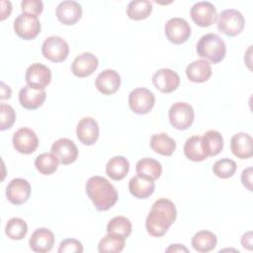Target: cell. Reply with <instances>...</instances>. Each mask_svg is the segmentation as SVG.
Masks as SVG:
<instances>
[{"label":"cell","mask_w":253,"mask_h":253,"mask_svg":"<svg viewBox=\"0 0 253 253\" xmlns=\"http://www.w3.org/2000/svg\"><path fill=\"white\" fill-rule=\"evenodd\" d=\"M77 138L84 145H93L99 138V125L93 118L86 117L79 121L76 126Z\"/></svg>","instance_id":"cell-18"},{"label":"cell","mask_w":253,"mask_h":253,"mask_svg":"<svg viewBox=\"0 0 253 253\" xmlns=\"http://www.w3.org/2000/svg\"><path fill=\"white\" fill-rule=\"evenodd\" d=\"M188 248L182 244H171L167 249L166 252H188Z\"/></svg>","instance_id":"cell-44"},{"label":"cell","mask_w":253,"mask_h":253,"mask_svg":"<svg viewBox=\"0 0 253 253\" xmlns=\"http://www.w3.org/2000/svg\"><path fill=\"white\" fill-rule=\"evenodd\" d=\"M30 247L33 251L38 253L49 252L54 245V235L53 233L45 228L41 227L36 229L29 240Z\"/></svg>","instance_id":"cell-20"},{"label":"cell","mask_w":253,"mask_h":253,"mask_svg":"<svg viewBox=\"0 0 253 253\" xmlns=\"http://www.w3.org/2000/svg\"><path fill=\"white\" fill-rule=\"evenodd\" d=\"M152 83L157 90L168 94L179 87L180 77L177 72L170 68H161L153 74Z\"/></svg>","instance_id":"cell-13"},{"label":"cell","mask_w":253,"mask_h":253,"mask_svg":"<svg viewBox=\"0 0 253 253\" xmlns=\"http://www.w3.org/2000/svg\"><path fill=\"white\" fill-rule=\"evenodd\" d=\"M177 211L174 203L167 199H159L154 202L145 220L147 232L153 237L163 236L174 223Z\"/></svg>","instance_id":"cell-1"},{"label":"cell","mask_w":253,"mask_h":253,"mask_svg":"<svg viewBox=\"0 0 253 253\" xmlns=\"http://www.w3.org/2000/svg\"><path fill=\"white\" fill-rule=\"evenodd\" d=\"M86 194L99 211H108L118 201L116 188L104 177L92 176L86 183Z\"/></svg>","instance_id":"cell-2"},{"label":"cell","mask_w":253,"mask_h":253,"mask_svg":"<svg viewBox=\"0 0 253 253\" xmlns=\"http://www.w3.org/2000/svg\"><path fill=\"white\" fill-rule=\"evenodd\" d=\"M184 154L189 160L195 162H200L207 159L208 155L203 147L202 136L194 135L189 137L184 144Z\"/></svg>","instance_id":"cell-30"},{"label":"cell","mask_w":253,"mask_h":253,"mask_svg":"<svg viewBox=\"0 0 253 253\" xmlns=\"http://www.w3.org/2000/svg\"><path fill=\"white\" fill-rule=\"evenodd\" d=\"M152 12V4L148 0L130 1L126 8V15L129 19L140 21L146 19Z\"/></svg>","instance_id":"cell-32"},{"label":"cell","mask_w":253,"mask_h":253,"mask_svg":"<svg viewBox=\"0 0 253 253\" xmlns=\"http://www.w3.org/2000/svg\"><path fill=\"white\" fill-rule=\"evenodd\" d=\"M202 143L206 154L209 156H215L223 148V138L217 130L210 129L202 136Z\"/></svg>","instance_id":"cell-29"},{"label":"cell","mask_w":253,"mask_h":253,"mask_svg":"<svg viewBox=\"0 0 253 253\" xmlns=\"http://www.w3.org/2000/svg\"><path fill=\"white\" fill-rule=\"evenodd\" d=\"M192 20L197 26L210 27L215 21L217 17L215 7L208 1H200L195 3L190 11Z\"/></svg>","instance_id":"cell-10"},{"label":"cell","mask_w":253,"mask_h":253,"mask_svg":"<svg viewBox=\"0 0 253 253\" xmlns=\"http://www.w3.org/2000/svg\"><path fill=\"white\" fill-rule=\"evenodd\" d=\"M95 85L103 95H112L121 86V76L116 70L106 69L98 74Z\"/></svg>","instance_id":"cell-19"},{"label":"cell","mask_w":253,"mask_h":253,"mask_svg":"<svg viewBox=\"0 0 253 253\" xmlns=\"http://www.w3.org/2000/svg\"><path fill=\"white\" fill-rule=\"evenodd\" d=\"M241 182L245 188L252 191V168L248 167L242 171Z\"/></svg>","instance_id":"cell-40"},{"label":"cell","mask_w":253,"mask_h":253,"mask_svg":"<svg viewBox=\"0 0 253 253\" xmlns=\"http://www.w3.org/2000/svg\"><path fill=\"white\" fill-rule=\"evenodd\" d=\"M168 116L170 124L174 128L185 130L193 125L195 113L190 104L185 102H177L170 107Z\"/></svg>","instance_id":"cell-5"},{"label":"cell","mask_w":253,"mask_h":253,"mask_svg":"<svg viewBox=\"0 0 253 253\" xmlns=\"http://www.w3.org/2000/svg\"><path fill=\"white\" fill-rule=\"evenodd\" d=\"M57 251L58 253H82L83 245L77 239L67 238L60 242Z\"/></svg>","instance_id":"cell-38"},{"label":"cell","mask_w":253,"mask_h":253,"mask_svg":"<svg viewBox=\"0 0 253 253\" xmlns=\"http://www.w3.org/2000/svg\"><path fill=\"white\" fill-rule=\"evenodd\" d=\"M186 75L188 79L195 83H203L211 76V64L204 59H198L191 62L186 68Z\"/></svg>","instance_id":"cell-23"},{"label":"cell","mask_w":253,"mask_h":253,"mask_svg":"<svg viewBox=\"0 0 253 253\" xmlns=\"http://www.w3.org/2000/svg\"><path fill=\"white\" fill-rule=\"evenodd\" d=\"M164 30L167 40L174 44L184 43L191 36V27L188 22L178 17L169 19Z\"/></svg>","instance_id":"cell-9"},{"label":"cell","mask_w":253,"mask_h":253,"mask_svg":"<svg viewBox=\"0 0 253 253\" xmlns=\"http://www.w3.org/2000/svg\"><path fill=\"white\" fill-rule=\"evenodd\" d=\"M55 13L60 23L66 26H72L81 19L82 7L76 1L66 0L57 5Z\"/></svg>","instance_id":"cell-16"},{"label":"cell","mask_w":253,"mask_h":253,"mask_svg":"<svg viewBox=\"0 0 253 253\" xmlns=\"http://www.w3.org/2000/svg\"><path fill=\"white\" fill-rule=\"evenodd\" d=\"M135 171L138 176L155 181L162 174V166L157 160L145 157L137 161L135 165Z\"/></svg>","instance_id":"cell-25"},{"label":"cell","mask_w":253,"mask_h":253,"mask_svg":"<svg viewBox=\"0 0 253 253\" xmlns=\"http://www.w3.org/2000/svg\"><path fill=\"white\" fill-rule=\"evenodd\" d=\"M25 79L29 86L44 90L51 81V71L44 64L33 63L27 68Z\"/></svg>","instance_id":"cell-12"},{"label":"cell","mask_w":253,"mask_h":253,"mask_svg":"<svg viewBox=\"0 0 253 253\" xmlns=\"http://www.w3.org/2000/svg\"><path fill=\"white\" fill-rule=\"evenodd\" d=\"M253 139L246 132H238L231 137L230 149L234 156L240 159H248L252 157Z\"/></svg>","instance_id":"cell-22"},{"label":"cell","mask_w":253,"mask_h":253,"mask_svg":"<svg viewBox=\"0 0 253 253\" xmlns=\"http://www.w3.org/2000/svg\"><path fill=\"white\" fill-rule=\"evenodd\" d=\"M244 25V17L236 9L223 10L216 17L217 30L227 37L239 35L243 31Z\"/></svg>","instance_id":"cell-4"},{"label":"cell","mask_w":253,"mask_h":253,"mask_svg":"<svg viewBox=\"0 0 253 253\" xmlns=\"http://www.w3.org/2000/svg\"><path fill=\"white\" fill-rule=\"evenodd\" d=\"M237 169L235 161L229 158H222L214 162L212 166V172L215 176L221 179H228L232 177Z\"/></svg>","instance_id":"cell-36"},{"label":"cell","mask_w":253,"mask_h":253,"mask_svg":"<svg viewBox=\"0 0 253 253\" xmlns=\"http://www.w3.org/2000/svg\"><path fill=\"white\" fill-rule=\"evenodd\" d=\"M129 171V162L124 156L112 157L106 165V174L115 181L123 180Z\"/></svg>","instance_id":"cell-26"},{"label":"cell","mask_w":253,"mask_h":253,"mask_svg":"<svg viewBox=\"0 0 253 253\" xmlns=\"http://www.w3.org/2000/svg\"><path fill=\"white\" fill-rule=\"evenodd\" d=\"M132 225L126 216H115L107 224V233L122 238H127L131 233Z\"/></svg>","instance_id":"cell-31"},{"label":"cell","mask_w":253,"mask_h":253,"mask_svg":"<svg viewBox=\"0 0 253 253\" xmlns=\"http://www.w3.org/2000/svg\"><path fill=\"white\" fill-rule=\"evenodd\" d=\"M241 244L244 248L251 250L252 249V232L248 231L247 233L243 234L241 237Z\"/></svg>","instance_id":"cell-42"},{"label":"cell","mask_w":253,"mask_h":253,"mask_svg":"<svg viewBox=\"0 0 253 253\" xmlns=\"http://www.w3.org/2000/svg\"><path fill=\"white\" fill-rule=\"evenodd\" d=\"M59 160L52 152H44L37 156L35 166L37 170L42 175L53 174L58 167Z\"/></svg>","instance_id":"cell-33"},{"label":"cell","mask_w":253,"mask_h":253,"mask_svg":"<svg viewBox=\"0 0 253 253\" xmlns=\"http://www.w3.org/2000/svg\"><path fill=\"white\" fill-rule=\"evenodd\" d=\"M150 147L154 152L158 154L164 156H171L176 149V142L168 134L161 132L153 134L151 136Z\"/></svg>","instance_id":"cell-27"},{"label":"cell","mask_w":253,"mask_h":253,"mask_svg":"<svg viewBox=\"0 0 253 253\" xmlns=\"http://www.w3.org/2000/svg\"><path fill=\"white\" fill-rule=\"evenodd\" d=\"M31 196V185L23 178L11 180L6 188V197L8 201L16 206L26 203Z\"/></svg>","instance_id":"cell-14"},{"label":"cell","mask_w":253,"mask_h":253,"mask_svg":"<svg viewBox=\"0 0 253 253\" xmlns=\"http://www.w3.org/2000/svg\"><path fill=\"white\" fill-rule=\"evenodd\" d=\"M42 53L52 62H62L69 54V46L62 38L51 36L44 40L42 45Z\"/></svg>","instance_id":"cell-6"},{"label":"cell","mask_w":253,"mask_h":253,"mask_svg":"<svg viewBox=\"0 0 253 253\" xmlns=\"http://www.w3.org/2000/svg\"><path fill=\"white\" fill-rule=\"evenodd\" d=\"M125 245V238L107 234L100 240L98 245V251L101 253H119L124 250Z\"/></svg>","instance_id":"cell-35"},{"label":"cell","mask_w":253,"mask_h":253,"mask_svg":"<svg viewBox=\"0 0 253 253\" xmlns=\"http://www.w3.org/2000/svg\"><path fill=\"white\" fill-rule=\"evenodd\" d=\"M98 65V58L92 52L86 51L74 58L71 64V71L76 77L84 78L91 75L97 69Z\"/></svg>","instance_id":"cell-17"},{"label":"cell","mask_w":253,"mask_h":253,"mask_svg":"<svg viewBox=\"0 0 253 253\" xmlns=\"http://www.w3.org/2000/svg\"><path fill=\"white\" fill-rule=\"evenodd\" d=\"M21 10L24 14L38 17L43 10V4L41 0H23L21 2Z\"/></svg>","instance_id":"cell-39"},{"label":"cell","mask_w":253,"mask_h":253,"mask_svg":"<svg viewBox=\"0 0 253 253\" xmlns=\"http://www.w3.org/2000/svg\"><path fill=\"white\" fill-rule=\"evenodd\" d=\"M46 97L44 90L37 89L26 85L19 92V102L21 106L27 110H36L40 108Z\"/></svg>","instance_id":"cell-21"},{"label":"cell","mask_w":253,"mask_h":253,"mask_svg":"<svg viewBox=\"0 0 253 253\" xmlns=\"http://www.w3.org/2000/svg\"><path fill=\"white\" fill-rule=\"evenodd\" d=\"M12 12V4L10 1H1V21L5 20Z\"/></svg>","instance_id":"cell-41"},{"label":"cell","mask_w":253,"mask_h":253,"mask_svg":"<svg viewBox=\"0 0 253 253\" xmlns=\"http://www.w3.org/2000/svg\"><path fill=\"white\" fill-rule=\"evenodd\" d=\"M191 243L196 251L207 253L215 248L217 244V238L211 231L201 230L192 237Z\"/></svg>","instance_id":"cell-28"},{"label":"cell","mask_w":253,"mask_h":253,"mask_svg":"<svg viewBox=\"0 0 253 253\" xmlns=\"http://www.w3.org/2000/svg\"><path fill=\"white\" fill-rule=\"evenodd\" d=\"M14 31L23 40H34L41 32L40 20L36 16L22 13L14 20Z\"/></svg>","instance_id":"cell-8"},{"label":"cell","mask_w":253,"mask_h":253,"mask_svg":"<svg viewBox=\"0 0 253 253\" xmlns=\"http://www.w3.org/2000/svg\"><path fill=\"white\" fill-rule=\"evenodd\" d=\"M28 232L26 221L20 217H12L8 220L5 226L6 235L12 240L23 239Z\"/></svg>","instance_id":"cell-34"},{"label":"cell","mask_w":253,"mask_h":253,"mask_svg":"<svg viewBox=\"0 0 253 253\" xmlns=\"http://www.w3.org/2000/svg\"><path fill=\"white\" fill-rule=\"evenodd\" d=\"M51 152L58 158L59 163L68 165L73 163L78 157V148L69 138L63 137L54 141L50 148Z\"/></svg>","instance_id":"cell-15"},{"label":"cell","mask_w":253,"mask_h":253,"mask_svg":"<svg viewBox=\"0 0 253 253\" xmlns=\"http://www.w3.org/2000/svg\"><path fill=\"white\" fill-rule=\"evenodd\" d=\"M12 95V91L10 89L9 86H7L4 82H1V100H5V99H9Z\"/></svg>","instance_id":"cell-43"},{"label":"cell","mask_w":253,"mask_h":253,"mask_svg":"<svg viewBox=\"0 0 253 253\" xmlns=\"http://www.w3.org/2000/svg\"><path fill=\"white\" fill-rule=\"evenodd\" d=\"M155 104L154 94L146 88H135L128 95V106L137 115L149 113Z\"/></svg>","instance_id":"cell-7"},{"label":"cell","mask_w":253,"mask_h":253,"mask_svg":"<svg viewBox=\"0 0 253 253\" xmlns=\"http://www.w3.org/2000/svg\"><path fill=\"white\" fill-rule=\"evenodd\" d=\"M14 148L22 154H31L39 146V138L36 132L29 127L19 128L12 138Z\"/></svg>","instance_id":"cell-11"},{"label":"cell","mask_w":253,"mask_h":253,"mask_svg":"<svg viewBox=\"0 0 253 253\" xmlns=\"http://www.w3.org/2000/svg\"><path fill=\"white\" fill-rule=\"evenodd\" d=\"M155 189L154 181L146 179L141 176H133L128 183V190L130 194L136 199H147L150 197Z\"/></svg>","instance_id":"cell-24"},{"label":"cell","mask_w":253,"mask_h":253,"mask_svg":"<svg viewBox=\"0 0 253 253\" xmlns=\"http://www.w3.org/2000/svg\"><path fill=\"white\" fill-rule=\"evenodd\" d=\"M197 53L200 57L216 64L223 60L226 53V45L223 40L216 34H206L197 43Z\"/></svg>","instance_id":"cell-3"},{"label":"cell","mask_w":253,"mask_h":253,"mask_svg":"<svg viewBox=\"0 0 253 253\" xmlns=\"http://www.w3.org/2000/svg\"><path fill=\"white\" fill-rule=\"evenodd\" d=\"M0 119H1V123H0L1 130H5L12 127L16 120V114L14 109L10 105L2 103L0 105Z\"/></svg>","instance_id":"cell-37"}]
</instances>
